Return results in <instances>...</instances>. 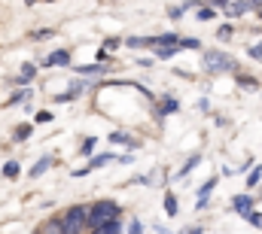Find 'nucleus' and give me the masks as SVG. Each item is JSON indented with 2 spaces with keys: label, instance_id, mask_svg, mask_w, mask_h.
I'll return each mask as SVG.
<instances>
[{
  "label": "nucleus",
  "instance_id": "nucleus-1",
  "mask_svg": "<svg viewBox=\"0 0 262 234\" xmlns=\"http://www.w3.org/2000/svg\"><path fill=\"white\" fill-rule=\"evenodd\" d=\"M113 219H119V204H116V201H95V204L89 207V222H85V228L98 231L101 225H107V222H113Z\"/></svg>",
  "mask_w": 262,
  "mask_h": 234
},
{
  "label": "nucleus",
  "instance_id": "nucleus-2",
  "mask_svg": "<svg viewBox=\"0 0 262 234\" xmlns=\"http://www.w3.org/2000/svg\"><path fill=\"white\" fill-rule=\"evenodd\" d=\"M85 222H89V207H70L64 216L58 219V225H61V234H82L85 228Z\"/></svg>",
  "mask_w": 262,
  "mask_h": 234
},
{
  "label": "nucleus",
  "instance_id": "nucleus-3",
  "mask_svg": "<svg viewBox=\"0 0 262 234\" xmlns=\"http://www.w3.org/2000/svg\"><path fill=\"white\" fill-rule=\"evenodd\" d=\"M204 67L210 70V73H226V70H232L235 64L229 55H223V52H207L204 55Z\"/></svg>",
  "mask_w": 262,
  "mask_h": 234
},
{
  "label": "nucleus",
  "instance_id": "nucleus-4",
  "mask_svg": "<svg viewBox=\"0 0 262 234\" xmlns=\"http://www.w3.org/2000/svg\"><path fill=\"white\" fill-rule=\"evenodd\" d=\"M232 207H235L241 216H247V213H250V207H253V198H250V195H238V198L232 201Z\"/></svg>",
  "mask_w": 262,
  "mask_h": 234
},
{
  "label": "nucleus",
  "instance_id": "nucleus-5",
  "mask_svg": "<svg viewBox=\"0 0 262 234\" xmlns=\"http://www.w3.org/2000/svg\"><path fill=\"white\" fill-rule=\"evenodd\" d=\"M229 15H241V12H247V9H253V3H220Z\"/></svg>",
  "mask_w": 262,
  "mask_h": 234
},
{
  "label": "nucleus",
  "instance_id": "nucleus-6",
  "mask_svg": "<svg viewBox=\"0 0 262 234\" xmlns=\"http://www.w3.org/2000/svg\"><path fill=\"white\" fill-rule=\"evenodd\" d=\"M92 234H122V222H119V219H113V222L101 225L98 231H92Z\"/></svg>",
  "mask_w": 262,
  "mask_h": 234
},
{
  "label": "nucleus",
  "instance_id": "nucleus-7",
  "mask_svg": "<svg viewBox=\"0 0 262 234\" xmlns=\"http://www.w3.org/2000/svg\"><path fill=\"white\" fill-rule=\"evenodd\" d=\"M49 168H52V158L46 155V158H40V161H37V165L31 168V176H40V174H46Z\"/></svg>",
  "mask_w": 262,
  "mask_h": 234
},
{
  "label": "nucleus",
  "instance_id": "nucleus-8",
  "mask_svg": "<svg viewBox=\"0 0 262 234\" xmlns=\"http://www.w3.org/2000/svg\"><path fill=\"white\" fill-rule=\"evenodd\" d=\"M37 234H61V225H58V219H49V222H46V225H43V228H40Z\"/></svg>",
  "mask_w": 262,
  "mask_h": 234
},
{
  "label": "nucleus",
  "instance_id": "nucleus-9",
  "mask_svg": "<svg viewBox=\"0 0 262 234\" xmlns=\"http://www.w3.org/2000/svg\"><path fill=\"white\" fill-rule=\"evenodd\" d=\"M3 176H6V179H15V176H18V161H6V165H3Z\"/></svg>",
  "mask_w": 262,
  "mask_h": 234
},
{
  "label": "nucleus",
  "instance_id": "nucleus-10",
  "mask_svg": "<svg viewBox=\"0 0 262 234\" xmlns=\"http://www.w3.org/2000/svg\"><path fill=\"white\" fill-rule=\"evenodd\" d=\"M165 210H168V216H177V198L171 192L165 195Z\"/></svg>",
  "mask_w": 262,
  "mask_h": 234
},
{
  "label": "nucleus",
  "instance_id": "nucleus-11",
  "mask_svg": "<svg viewBox=\"0 0 262 234\" xmlns=\"http://www.w3.org/2000/svg\"><path fill=\"white\" fill-rule=\"evenodd\" d=\"M67 61H70V52H55L46 58V64H67Z\"/></svg>",
  "mask_w": 262,
  "mask_h": 234
},
{
  "label": "nucleus",
  "instance_id": "nucleus-12",
  "mask_svg": "<svg viewBox=\"0 0 262 234\" xmlns=\"http://www.w3.org/2000/svg\"><path fill=\"white\" fill-rule=\"evenodd\" d=\"M34 73H37V70H34V64H25V67H21V76H18V82H31V79H34Z\"/></svg>",
  "mask_w": 262,
  "mask_h": 234
},
{
  "label": "nucleus",
  "instance_id": "nucleus-13",
  "mask_svg": "<svg viewBox=\"0 0 262 234\" xmlns=\"http://www.w3.org/2000/svg\"><path fill=\"white\" fill-rule=\"evenodd\" d=\"M107 161H113V155H98V158H92L89 171H92V168H101V165H107Z\"/></svg>",
  "mask_w": 262,
  "mask_h": 234
},
{
  "label": "nucleus",
  "instance_id": "nucleus-14",
  "mask_svg": "<svg viewBox=\"0 0 262 234\" xmlns=\"http://www.w3.org/2000/svg\"><path fill=\"white\" fill-rule=\"evenodd\" d=\"M244 219H247V222H253L256 228H262V213H253V210H250V213H247Z\"/></svg>",
  "mask_w": 262,
  "mask_h": 234
},
{
  "label": "nucleus",
  "instance_id": "nucleus-15",
  "mask_svg": "<svg viewBox=\"0 0 262 234\" xmlns=\"http://www.w3.org/2000/svg\"><path fill=\"white\" fill-rule=\"evenodd\" d=\"M79 73H104L101 64H89V67H79Z\"/></svg>",
  "mask_w": 262,
  "mask_h": 234
},
{
  "label": "nucleus",
  "instance_id": "nucleus-16",
  "mask_svg": "<svg viewBox=\"0 0 262 234\" xmlns=\"http://www.w3.org/2000/svg\"><path fill=\"white\" fill-rule=\"evenodd\" d=\"M28 98H31V91H18V95L9 98V104H21V101H28Z\"/></svg>",
  "mask_w": 262,
  "mask_h": 234
},
{
  "label": "nucleus",
  "instance_id": "nucleus-17",
  "mask_svg": "<svg viewBox=\"0 0 262 234\" xmlns=\"http://www.w3.org/2000/svg\"><path fill=\"white\" fill-rule=\"evenodd\" d=\"M34 122H37V125H46V122H52V113H46V110H43V113H37V116H34Z\"/></svg>",
  "mask_w": 262,
  "mask_h": 234
},
{
  "label": "nucleus",
  "instance_id": "nucleus-18",
  "mask_svg": "<svg viewBox=\"0 0 262 234\" xmlns=\"http://www.w3.org/2000/svg\"><path fill=\"white\" fill-rule=\"evenodd\" d=\"M110 143H128V146H137V143H131L125 134H113V137H110Z\"/></svg>",
  "mask_w": 262,
  "mask_h": 234
},
{
  "label": "nucleus",
  "instance_id": "nucleus-19",
  "mask_svg": "<svg viewBox=\"0 0 262 234\" xmlns=\"http://www.w3.org/2000/svg\"><path fill=\"white\" fill-rule=\"evenodd\" d=\"M198 165V155H192V158H189V161H186V168H183V171H180V176H186L189 174V171H192V168H195Z\"/></svg>",
  "mask_w": 262,
  "mask_h": 234
},
{
  "label": "nucleus",
  "instance_id": "nucleus-20",
  "mask_svg": "<svg viewBox=\"0 0 262 234\" xmlns=\"http://www.w3.org/2000/svg\"><path fill=\"white\" fill-rule=\"evenodd\" d=\"M198 18H201V21H207V18H213V9H207V6H201V9H198Z\"/></svg>",
  "mask_w": 262,
  "mask_h": 234
},
{
  "label": "nucleus",
  "instance_id": "nucleus-21",
  "mask_svg": "<svg viewBox=\"0 0 262 234\" xmlns=\"http://www.w3.org/2000/svg\"><path fill=\"white\" fill-rule=\"evenodd\" d=\"M28 134H31V128H28V125H21V128H15V140H25Z\"/></svg>",
  "mask_w": 262,
  "mask_h": 234
},
{
  "label": "nucleus",
  "instance_id": "nucleus-22",
  "mask_svg": "<svg viewBox=\"0 0 262 234\" xmlns=\"http://www.w3.org/2000/svg\"><path fill=\"white\" fill-rule=\"evenodd\" d=\"M95 143H98V140H95V137H89V140H85V143H82V152H85V155H89V152H92V149H95Z\"/></svg>",
  "mask_w": 262,
  "mask_h": 234
},
{
  "label": "nucleus",
  "instance_id": "nucleus-23",
  "mask_svg": "<svg viewBox=\"0 0 262 234\" xmlns=\"http://www.w3.org/2000/svg\"><path fill=\"white\" fill-rule=\"evenodd\" d=\"M186 9H189V3H183V6H174V9H171V15H174V18H177V15H183V12H186Z\"/></svg>",
  "mask_w": 262,
  "mask_h": 234
},
{
  "label": "nucleus",
  "instance_id": "nucleus-24",
  "mask_svg": "<svg viewBox=\"0 0 262 234\" xmlns=\"http://www.w3.org/2000/svg\"><path fill=\"white\" fill-rule=\"evenodd\" d=\"M259 176H262V171H259V168H256V171L250 174V185H256V182H259Z\"/></svg>",
  "mask_w": 262,
  "mask_h": 234
},
{
  "label": "nucleus",
  "instance_id": "nucleus-25",
  "mask_svg": "<svg viewBox=\"0 0 262 234\" xmlns=\"http://www.w3.org/2000/svg\"><path fill=\"white\" fill-rule=\"evenodd\" d=\"M140 231H143V228H140V222H131V225H128V234H140Z\"/></svg>",
  "mask_w": 262,
  "mask_h": 234
},
{
  "label": "nucleus",
  "instance_id": "nucleus-26",
  "mask_svg": "<svg viewBox=\"0 0 262 234\" xmlns=\"http://www.w3.org/2000/svg\"><path fill=\"white\" fill-rule=\"evenodd\" d=\"M250 55H253L256 61H262V49H259V46H253V49H250Z\"/></svg>",
  "mask_w": 262,
  "mask_h": 234
},
{
  "label": "nucleus",
  "instance_id": "nucleus-27",
  "mask_svg": "<svg viewBox=\"0 0 262 234\" xmlns=\"http://www.w3.org/2000/svg\"><path fill=\"white\" fill-rule=\"evenodd\" d=\"M183 234H201V228H186Z\"/></svg>",
  "mask_w": 262,
  "mask_h": 234
}]
</instances>
